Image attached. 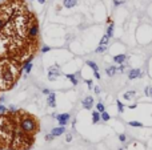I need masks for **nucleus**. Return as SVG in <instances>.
<instances>
[{"label": "nucleus", "mask_w": 152, "mask_h": 150, "mask_svg": "<svg viewBox=\"0 0 152 150\" xmlns=\"http://www.w3.org/2000/svg\"><path fill=\"white\" fill-rule=\"evenodd\" d=\"M23 72V63L11 57H0V93L12 89Z\"/></svg>", "instance_id": "obj_1"}, {"label": "nucleus", "mask_w": 152, "mask_h": 150, "mask_svg": "<svg viewBox=\"0 0 152 150\" xmlns=\"http://www.w3.org/2000/svg\"><path fill=\"white\" fill-rule=\"evenodd\" d=\"M15 120L16 125L20 130H23L24 133H28L31 135H36V133L40 129V122L33 114L28 113L27 110L19 109L15 113Z\"/></svg>", "instance_id": "obj_2"}, {"label": "nucleus", "mask_w": 152, "mask_h": 150, "mask_svg": "<svg viewBox=\"0 0 152 150\" xmlns=\"http://www.w3.org/2000/svg\"><path fill=\"white\" fill-rule=\"evenodd\" d=\"M35 142V135H31L28 133H24L19 128H16L13 138L11 141L8 149L10 150H28Z\"/></svg>", "instance_id": "obj_3"}, {"label": "nucleus", "mask_w": 152, "mask_h": 150, "mask_svg": "<svg viewBox=\"0 0 152 150\" xmlns=\"http://www.w3.org/2000/svg\"><path fill=\"white\" fill-rule=\"evenodd\" d=\"M28 37L31 40H36L39 41V21L35 13H32L31 21H29V27H28Z\"/></svg>", "instance_id": "obj_4"}, {"label": "nucleus", "mask_w": 152, "mask_h": 150, "mask_svg": "<svg viewBox=\"0 0 152 150\" xmlns=\"http://www.w3.org/2000/svg\"><path fill=\"white\" fill-rule=\"evenodd\" d=\"M57 76H60V66L55 65V66H50L48 68V80L50 81H55V78Z\"/></svg>", "instance_id": "obj_5"}, {"label": "nucleus", "mask_w": 152, "mask_h": 150, "mask_svg": "<svg viewBox=\"0 0 152 150\" xmlns=\"http://www.w3.org/2000/svg\"><path fill=\"white\" fill-rule=\"evenodd\" d=\"M56 121L59 122L60 126H66L68 122H70V118H71V114L70 113H61V114H56L55 116Z\"/></svg>", "instance_id": "obj_6"}, {"label": "nucleus", "mask_w": 152, "mask_h": 150, "mask_svg": "<svg viewBox=\"0 0 152 150\" xmlns=\"http://www.w3.org/2000/svg\"><path fill=\"white\" fill-rule=\"evenodd\" d=\"M142 75H143V71L142 69H130L128 71V78L130 80H135V78H137V77H142Z\"/></svg>", "instance_id": "obj_7"}, {"label": "nucleus", "mask_w": 152, "mask_h": 150, "mask_svg": "<svg viewBox=\"0 0 152 150\" xmlns=\"http://www.w3.org/2000/svg\"><path fill=\"white\" fill-rule=\"evenodd\" d=\"M82 106L84 108V109L89 110L92 106H93V98H92L91 96H87L86 98H83V101H82Z\"/></svg>", "instance_id": "obj_8"}, {"label": "nucleus", "mask_w": 152, "mask_h": 150, "mask_svg": "<svg viewBox=\"0 0 152 150\" xmlns=\"http://www.w3.org/2000/svg\"><path fill=\"white\" fill-rule=\"evenodd\" d=\"M47 104L50 108H56V94L50 93L47 97Z\"/></svg>", "instance_id": "obj_9"}, {"label": "nucleus", "mask_w": 152, "mask_h": 150, "mask_svg": "<svg viewBox=\"0 0 152 150\" xmlns=\"http://www.w3.org/2000/svg\"><path fill=\"white\" fill-rule=\"evenodd\" d=\"M64 131H66V128H64V126H57V128H54V129H52L51 134L54 135V137H59V135L64 134Z\"/></svg>", "instance_id": "obj_10"}, {"label": "nucleus", "mask_w": 152, "mask_h": 150, "mask_svg": "<svg viewBox=\"0 0 152 150\" xmlns=\"http://www.w3.org/2000/svg\"><path fill=\"white\" fill-rule=\"evenodd\" d=\"M105 73H107L108 77H114L117 73V66L111 65V66H108V68H105Z\"/></svg>", "instance_id": "obj_11"}, {"label": "nucleus", "mask_w": 152, "mask_h": 150, "mask_svg": "<svg viewBox=\"0 0 152 150\" xmlns=\"http://www.w3.org/2000/svg\"><path fill=\"white\" fill-rule=\"evenodd\" d=\"M77 4V0H63V6L66 8H73Z\"/></svg>", "instance_id": "obj_12"}, {"label": "nucleus", "mask_w": 152, "mask_h": 150, "mask_svg": "<svg viewBox=\"0 0 152 150\" xmlns=\"http://www.w3.org/2000/svg\"><path fill=\"white\" fill-rule=\"evenodd\" d=\"M135 96H136V92L135 91H128V92H126V93L123 94V98L124 100H132V98H135Z\"/></svg>", "instance_id": "obj_13"}, {"label": "nucleus", "mask_w": 152, "mask_h": 150, "mask_svg": "<svg viewBox=\"0 0 152 150\" xmlns=\"http://www.w3.org/2000/svg\"><path fill=\"white\" fill-rule=\"evenodd\" d=\"M127 60V55H117V56L114 57V61L116 64H123Z\"/></svg>", "instance_id": "obj_14"}, {"label": "nucleus", "mask_w": 152, "mask_h": 150, "mask_svg": "<svg viewBox=\"0 0 152 150\" xmlns=\"http://www.w3.org/2000/svg\"><path fill=\"white\" fill-rule=\"evenodd\" d=\"M100 120H101V114L98 112V110L92 112V124H98Z\"/></svg>", "instance_id": "obj_15"}, {"label": "nucleus", "mask_w": 152, "mask_h": 150, "mask_svg": "<svg viewBox=\"0 0 152 150\" xmlns=\"http://www.w3.org/2000/svg\"><path fill=\"white\" fill-rule=\"evenodd\" d=\"M31 71H32V61H28V63H25L24 65H23V72H24L25 75H29Z\"/></svg>", "instance_id": "obj_16"}, {"label": "nucleus", "mask_w": 152, "mask_h": 150, "mask_svg": "<svg viewBox=\"0 0 152 150\" xmlns=\"http://www.w3.org/2000/svg\"><path fill=\"white\" fill-rule=\"evenodd\" d=\"M114 28H115V24L114 23H109V25H108V28H107V33H105L109 39L114 36Z\"/></svg>", "instance_id": "obj_17"}, {"label": "nucleus", "mask_w": 152, "mask_h": 150, "mask_svg": "<svg viewBox=\"0 0 152 150\" xmlns=\"http://www.w3.org/2000/svg\"><path fill=\"white\" fill-rule=\"evenodd\" d=\"M66 77L68 78V80H70V81L72 82V85H75V86H76L77 84H79V81H77V78H76L75 75H71V73H68V75H66Z\"/></svg>", "instance_id": "obj_18"}, {"label": "nucleus", "mask_w": 152, "mask_h": 150, "mask_svg": "<svg viewBox=\"0 0 152 150\" xmlns=\"http://www.w3.org/2000/svg\"><path fill=\"white\" fill-rule=\"evenodd\" d=\"M87 65H88L89 68H92V69H93V72L99 71V66L96 65V63H95V61H91V60H88V61H87Z\"/></svg>", "instance_id": "obj_19"}, {"label": "nucleus", "mask_w": 152, "mask_h": 150, "mask_svg": "<svg viewBox=\"0 0 152 150\" xmlns=\"http://www.w3.org/2000/svg\"><path fill=\"white\" fill-rule=\"evenodd\" d=\"M108 43H109V37H108L107 35H104L100 40V45H104V47H108Z\"/></svg>", "instance_id": "obj_20"}, {"label": "nucleus", "mask_w": 152, "mask_h": 150, "mask_svg": "<svg viewBox=\"0 0 152 150\" xmlns=\"http://www.w3.org/2000/svg\"><path fill=\"white\" fill-rule=\"evenodd\" d=\"M100 114H101V120L105 121V122H108V121H109V118H111V116H109L107 112H103V113H100Z\"/></svg>", "instance_id": "obj_21"}, {"label": "nucleus", "mask_w": 152, "mask_h": 150, "mask_svg": "<svg viewBox=\"0 0 152 150\" xmlns=\"http://www.w3.org/2000/svg\"><path fill=\"white\" fill-rule=\"evenodd\" d=\"M130 126H133V128H142L143 124L137 121H130Z\"/></svg>", "instance_id": "obj_22"}, {"label": "nucleus", "mask_w": 152, "mask_h": 150, "mask_svg": "<svg viewBox=\"0 0 152 150\" xmlns=\"http://www.w3.org/2000/svg\"><path fill=\"white\" fill-rule=\"evenodd\" d=\"M116 105H117V110H119V113H123L124 112V105L121 104V101L117 100L116 101Z\"/></svg>", "instance_id": "obj_23"}, {"label": "nucleus", "mask_w": 152, "mask_h": 150, "mask_svg": "<svg viewBox=\"0 0 152 150\" xmlns=\"http://www.w3.org/2000/svg\"><path fill=\"white\" fill-rule=\"evenodd\" d=\"M96 110H98L99 113H103L105 110V108H104V105L101 102H98V105H96Z\"/></svg>", "instance_id": "obj_24"}, {"label": "nucleus", "mask_w": 152, "mask_h": 150, "mask_svg": "<svg viewBox=\"0 0 152 150\" xmlns=\"http://www.w3.org/2000/svg\"><path fill=\"white\" fill-rule=\"evenodd\" d=\"M144 93H146L147 97H152V88L151 86H146V89H144Z\"/></svg>", "instance_id": "obj_25"}, {"label": "nucleus", "mask_w": 152, "mask_h": 150, "mask_svg": "<svg viewBox=\"0 0 152 150\" xmlns=\"http://www.w3.org/2000/svg\"><path fill=\"white\" fill-rule=\"evenodd\" d=\"M108 47H104V45H99L98 48H96V53H101V52H105L107 50Z\"/></svg>", "instance_id": "obj_26"}, {"label": "nucleus", "mask_w": 152, "mask_h": 150, "mask_svg": "<svg viewBox=\"0 0 152 150\" xmlns=\"http://www.w3.org/2000/svg\"><path fill=\"white\" fill-rule=\"evenodd\" d=\"M0 113H1V114H4V113H8V108L4 106L1 102H0Z\"/></svg>", "instance_id": "obj_27"}, {"label": "nucleus", "mask_w": 152, "mask_h": 150, "mask_svg": "<svg viewBox=\"0 0 152 150\" xmlns=\"http://www.w3.org/2000/svg\"><path fill=\"white\" fill-rule=\"evenodd\" d=\"M112 1H114L115 7H119V6H121V4H124V0H112Z\"/></svg>", "instance_id": "obj_28"}, {"label": "nucleus", "mask_w": 152, "mask_h": 150, "mask_svg": "<svg viewBox=\"0 0 152 150\" xmlns=\"http://www.w3.org/2000/svg\"><path fill=\"white\" fill-rule=\"evenodd\" d=\"M16 106L15 105H10V106H8V112H11V113H16Z\"/></svg>", "instance_id": "obj_29"}, {"label": "nucleus", "mask_w": 152, "mask_h": 150, "mask_svg": "<svg viewBox=\"0 0 152 150\" xmlns=\"http://www.w3.org/2000/svg\"><path fill=\"white\" fill-rule=\"evenodd\" d=\"M119 140H120V142H126V140H127L126 134H120L119 135Z\"/></svg>", "instance_id": "obj_30"}, {"label": "nucleus", "mask_w": 152, "mask_h": 150, "mask_svg": "<svg viewBox=\"0 0 152 150\" xmlns=\"http://www.w3.org/2000/svg\"><path fill=\"white\" fill-rule=\"evenodd\" d=\"M50 50H51V48H50V47H47V45L41 48V52H43V53H45V52H50Z\"/></svg>", "instance_id": "obj_31"}, {"label": "nucleus", "mask_w": 152, "mask_h": 150, "mask_svg": "<svg viewBox=\"0 0 152 150\" xmlns=\"http://www.w3.org/2000/svg\"><path fill=\"white\" fill-rule=\"evenodd\" d=\"M66 141L67 142H71V141H72V134H67L66 135Z\"/></svg>", "instance_id": "obj_32"}, {"label": "nucleus", "mask_w": 152, "mask_h": 150, "mask_svg": "<svg viewBox=\"0 0 152 150\" xmlns=\"http://www.w3.org/2000/svg\"><path fill=\"white\" fill-rule=\"evenodd\" d=\"M54 135H52V134H47V135H45V140H47V141H52V140H54Z\"/></svg>", "instance_id": "obj_33"}, {"label": "nucleus", "mask_w": 152, "mask_h": 150, "mask_svg": "<svg viewBox=\"0 0 152 150\" xmlns=\"http://www.w3.org/2000/svg\"><path fill=\"white\" fill-rule=\"evenodd\" d=\"M93 76H95V78H98V80H100V73H99V71H96V72H93Z\"/></svg>", "instance_id": "obj_34"}, {"label": "nucleus", "mask_w": 152, "mask_h": 150, "mask_svg": "<svg viewBox=\"0 0 152 150\" xmlns=\"http://www.w3.org/2000/svg\"><path fill=\"white\" fill-rule=\"evenodd\" d=\"M124 68H126V65H121V64H120V66L117 68V72H123V71H124Z\"/></svg>", "instance_id": "obj_35"}, {"label": "nucleus", "mask_w": 152, "mask_h": 150, "mask_svg": "<svg viewBox=\"0 0 152 150\" xmlns=\"http://www.w3.org/2000/svg\"><path fill=\"white\" fill-rule=\"evenodd\" d=\"M93 91H95L96 94H99V93H100V88H99V86H95V89H93Z\"/></svg>", "instance_id": "obj_36"}, {"label": "nucleus", "mask_w": 152, "mask_h": 150, "mask_svg": "<svg viewBox=\"0 0 152 150\" xmlns=\"http://www.w3.org/2000/svg\"><path fill=\"white\" fill-rule=\"evenodd\" d=\"M43 93H44V94H50V93H51V92H50V91H48V89H43Z\"/></svg>", "instance_id": "obj_37"}, {"label": "nucleus", "mask_w": 152, "mask_h": 150, "mask_svg": "<svg viewBox=\"0 0 152 150\" xmlns=\"http://www.w3.org/2000/svg\"><path fill=\"white\" fill-rule=\"evenodd\" d=\"M128 108H130V109H135V108H136V104H132V105H130Z\"/></svg>", "instance_id": "obj_38"}, {"label": "nucleus", "mask_w": 152, "mask_h": 150, "mask_svg": "<svg viewBox=\"0 0 152 150\" xmlns=\"http://www.w3.org/2000/svg\"><path fill=\"white\" fill-rule=\"evenodd\" d=\"M87 84H88V85H89V86H88V88H92V81H91V80H87Z\"/></svg>", "instance_id": "obj_39"}, {"label": "nucleus", "mask_w": 152, "mask_h": 150, "mask_svg": "<svg viewBox=\"0 0 152 150\" xmlns=\"http://www.w3.org/2000/svg\"><path fill=\"white\" fill-rule=\"evenodd\" d=\"M38 1H39L40 4H44V3H45V0H38Z\"/></svg>", "instance_id": "obj_40"}, {"label": "nucleus", "mask_w": 152, "mask_h": 150, "mask_svg": "<svg viewBox=\"0 0 152 150\" xmlns=\"http://www.w3.org/2000/svg\"><path fill=\"white\" fill-rule=\"evenodd\" d=\"M119 150H123V149H119Z\"/></svg>", "instance_id": "obj_41"}]
</instances>
